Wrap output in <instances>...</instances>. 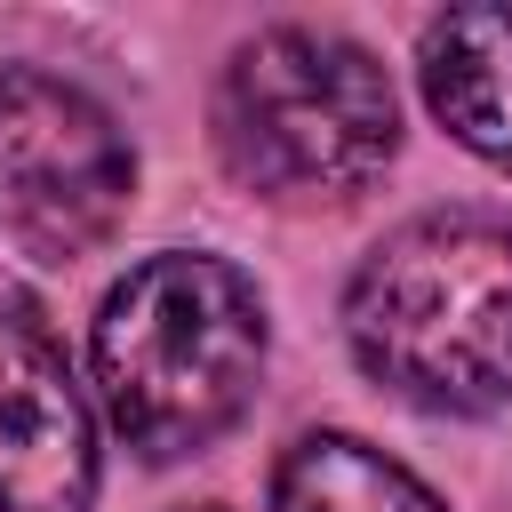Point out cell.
Here are the masks:
<instances>
[{
    "label": "cell",
    "instance_id": "6da1fadb",
    "mask_svg": "<svg viewBox=\"0 0 512 512\" xmlns=\"http://www.w3.org/2000/svg\"><path fill=\"white\" fill-rule=\"evenodd\" d=\"M352 360L424 416H488L512 400V224L432 208L392 224L344 288Z\"/></svg>",
    "mask_w": 512,
    "mask_h": 512
},
{
    "label": "cell",
    "instance_id": "7a4b0ae2",
    "mask_svg": "<svg viewBox=\"0 0 512 512\" xmlns=\"http://www.w3.org/2000/svg\"><path fill=\"white\" fill-rule=\"evenodd\" d=\"M88 360H96L104 424L136 456L176 464V456L216 448L256 400L264 304L248 272H232L224 256L168 248V256H144L104 296Z\"/></svg>",
    "mask_w": 512,
    "mask_h": 512
},
{
    "label": "cell",
    "instance_id": "3957f363",
    "mask_svg": "<svg viewBox=\"0 0 512 512\" xmlns=\"http://www.w3.org/2000/svg\"><path fill=\"white\" fill-rule=\"evenodd\" d=\"M208 128L240 192L272 208H336L384 176L400 96L360 40L328 24H272L216 72Z\"/></svg>",
    "mask_w": 512,
    "mask_h": 512
},
{
    "label": "cell",
    "instance_id": "277c9868",
    "mask_svg": "<svg viewBox=\"0 0 512 512\" xmlns=\"http://www.w3.org/2000/svg\"><path fill=\"white\" fill-rule=\"evenodd\" d=\"M136 160L120 120L40 64H0V240L24 256H88L128 216Z\"/></svg>",
    "mask_w": 512,
    "mask_h": 512
},
{
    "label": "cell",
    "instance_id": "5b68a950",
    "mask_svg": "<svg viewBox=\"0 0 512 512\" xmlns=\"http://www.w3.org/2000/svg\"><path fill=\"white\" fill-rule=\"evenodd\" d=\"M96 504V416L40 312L0 264V512H88Z\"/></svg>",
    "mask_w": 512,
    "mask_h": 512
},
{
    "label": "cell",
    "instance_id": "8992f818",
    "mask_svg": "<svg viewBox=\"0 0 512 512\" xmlns=\"http://www.w3.org/2000/svg\"><path fill=\"white\" fill-rule=\"evenodd\" d=\"M416 72H424L432 120L464 152L512 160V0H480V8L432 16L424 48H416Z\"/></svg>",
    "mask_w": 512,
    "mask_h": 512
},
{
    "label": "cell",
    "instance_id": "52a82bcc",
    "mask_svg": "<svg viewBox=\"0 0 512 512\" xmlns=\"http://www.w3.org/2000/svg\"><path fill=\"white\" fill-rule=\"evenodd\" d=\"M272 512H448L408 464L352 432H304L272 464Z\"/></svg>",
    "mask_w": 512,
    "mask_h": 512
},
{
    "label": "cell",
    "instance_id": "ba28073f",
    "mask_svg": "<svg viewBox=\"0 0 512 512\" xmlns=\"http://www.w3.org/2000/svg\"><path fill=\"white\" fill-rule=\"evenodd\" d=\"M192 512H224V504H192Z\"/></svg>",
    "mask_w": 512,
    "mask_h": 512
}]
</instances>
